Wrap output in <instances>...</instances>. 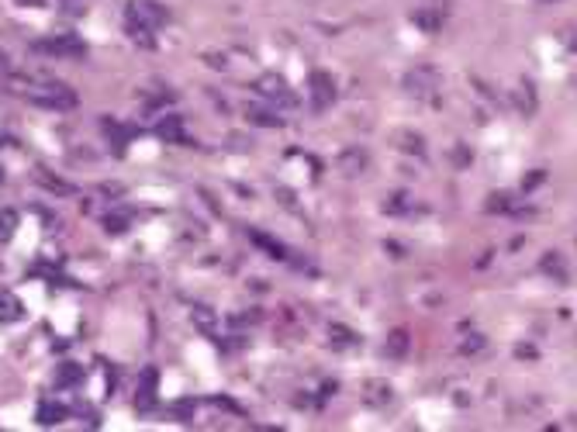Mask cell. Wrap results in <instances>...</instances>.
I'll list each match as a JSON object with an SVG mask.
<instances>
[{"label": "cell", "instance_id": "obj_1", "mask_svg": "<svg viewBox=\"0 0 577 432\" xmlns=\"http://www.w3.org/2000/svg\"><path fill=\"white\" fill-rule=\"evenodd\" d=\"M166 21V11L159 4H145V0H132L125 8V32L135 45L152 49L156 45V28Z\"/></svg>", "mask_w": 577, "mask_h": 432}, {"label": "cell", "instance_id": "obj_2", "mask_svg": "<svg viewBox=\"0 0 577 432\" xmlns=\"http://www.w3.org/2000/svg\"><path fill=\"white\" fill-rule=\"evenodd\" d=\"M32 104L39 107H52V111H70L77 104V94L63 83H32V87H18Z\"/></svg>", "mask_w": 577, "mask_h": 432}, {"label": "cell", "instance_id": "obj_3", "mask_svg": "<svg viewBox=\"0 0 577 432\" xmlns=\"http://www.w3.org/2000/svg\"><path fill=\"white\" fill-rule=\"evenodd\" d=\"M35 49L39 52H52V56H83L87 52V45L77 39V35H56V39H42V42H35Z\"/></svg>", "mask_w": 577, "mask_h": 432}, {"label": "cell", "instance_id": "obj_4", "mask_svg": "<svg viewBox=\"0 0 577 432\" xmlns=\"http://www.w3.org/2000/svg\"><path fill=\"white\" fill-rule=\"evenodd\" d=\"M332 101H336V83H332V76H329V73H312V104H315V111L332 107Z\"/></svg>", "mask_w": 577, "mask_h": 432}, {"label": "cell", "instance_id": "obj_5", "mask_svg": "<svg viewBox=\"0 0 577 432\" xmlns=\"http://www.w3.org/2000/svg\"><path fill=\"white\" fill-rule=\"evenodd\" d=\"M256 90H259L263 97H270V101H280V104H291V107H294V94L283 87V80H280L276 73H263V76L256 80Z\"/></svg>", "mask_w": 577, "mask_h": 432}, {"label": "cell", "instance_id": "obj_6", "mask_svg": "<svg viewBox=\"0 0 577 432\" xmlns=\"http://www.w3.org/2000/svg\"><path fill=\"white\" fill-rule=\"evenodd\" d=\"M405 90L415 94V97H429V94L436 90V73H432V70H415V73H408V76H405Z\"/></svg>", "mask_w": 577, "mask_h": 432}, {"label": "cell", "instance_id": "obj_7", "mask_svg": "<svg viewBox=\"0 0 577 432\" xmlns=\"http://www.w3.org/2000/svg\"><path fill=\"white\" fill-rule=\"evenodd\" d=\"M156 380H159V373H156V370H142L139 394H135V408H139V411H149V408L156 404Z\"/></svg>", "mask_w": 577, "mask_h": 432}, {"label": "cell", "instance_id": "obj_8", "mask_svg": "<svg viewBox=\"0 0 577 432\" xmlns=\"http://www.w3.org/2000/svg\"><path fill=\"white\" fill-rule=\"evenodd\" d=\"M66 415H70V411H66V404H63V401L45 398V401L39 404V425H59Z\"/></svg>", "mask_w": 577, "mask_h": 432}, {"label": "cell", "instance_id": "obj_9", "mask_svg": "<svg viewBox=\"0 0 577 432\" xmlns=\"http://www.w3.org/2000/svg\"><path fill=\"white\" fill-rule=\"evenodd\" d=\"M180 132H183L180 114H166V118L156 121V135H159L163 142H180Z\"/></svg>", "mask_w": 577, "mask_h": 432}, {"label": "cell", "instance_id": "obj_10", "mask_svg": "<svg viewBox=\"0 0 577 432\" xmlns=\"http://www.w3.org/2000/svg\"><path fill=\"white\" fill-rule=\"evenodd\" d=\"M21 315H25L21 301H18L14 294H8V291H0V318H4V322H14V318H21Z\"/></svg>", "mask_w": 577, "mask_h": 432}, {"label": "cell", "instance_id": "obj_11", "mask_svg": "<svg viewBox=\"0 0 577 432\" xmlns=\"http://www.w3.org/2000/svg\"><path fill=\"white\" fill-rule=\"evenodd\" d=\"M18 229V211L14 207H0V243H11Z\"/></svg>", "mask_w": 577, "mask_h": 432}, {"label": "cell", "instance_id": "obj_12", "mask_svg": "<svg viewBox=\"0 0 577 432\" xmlns=\"http://www.w3.org/2000/svg\"><path fill=\"white\" fill-rule=\"evenodd\" d=\"M35 180H39L42 187H49L52 194H73V187H70V183H63L59 176H52V169H45V166H39V169H35Z\"/></svg>", "mask_w": 577, "mask_h": 432}, {"label": "cell", "instance_id": "obj_13", "mask_svg": "<svg viewBox=\"0 0 577 432\" xmlns=\"http://www.w3.org/2000/svg\"><path fill=\"white\" fill-rule=\"evenodd\" d=\"M245 114H249L252 125H266V128H280V125H283V118H276L273 111H266V107H259V104H252Z\"/></svg>", "mask_w": 577, "mask_h": 432}, {"label": "cell", "instance_id": "obj_14", "mask_svg": "<svg viewBox=\"0 0 577 432\" xmlns=\"http://www.w3.org/2000/svg\"><path fill=\"white\" fill-rule=\"evenodd\" d=\"M539 270L549 274V277H556V280H567V267L560 263V253H546V256L539 260Z\"/></svg>", "mask_w": 577, "mask_h": 432}, {"label": "cell", "instance_id": "obj_15", "mask_svg": "<svg viewBox=\"0 0 577 432\" xmlns=\"http://www.w3.org/2000/svg\"><path fill=\"white\" fill-rule=\"evenodd\" d=\"M387 353H391V356H405V353H408V332H405V329H394V332L387 336Z\"/></svg>", "mask_w": 577, "mask_h": 432}, {"label": "cell", "instance_id": "obj_16", "mask_svg": "<svg viewBox=\"0 0 577 432\" xmlns=\"http://www.w3.org/2000/svg\"><path fill=\"white\" fill-rule=\"evenodd\" d=\"M363 152H343L339 156V166H343V173H350V176H356L360 169H363Z\"/></svg>", "mask_w": 577, "mask_h": 432}, {"label": "cell", "instance_id": "obj_17", "mask_svg": "<svg viewBox=\"0 0 577 432\" xmlns=\"http://www.w3.org/2000/svg\"><path fill=\"white\" fill-rule=\"evenodd\" d=\"M59 384H80L83 380V370L77 363H59V373H56Z\"/></svg>", "mask_w": 577, "mask_h": 432}, {"label": "cell", "instance_id": "obj_18", "mask_svg": "<svg viewBox=\"0 0 577 432\" xmlns=\"http://www.w3.org/2000/svg\"><path fill=\"white\" fill-rule=\"evenodd\" d=\"M398 142H401V149H408V152H415V156H422V152H425V149H422V138H418L415 132H401V138H398Z\"/></svg>", "mask_w": 577, "mask_h": 432}, {"label": "cell", "instance_id": "obj_19", "mask_svg": "<svg viewBox=\"0 0 577 432\" xmlns=\"http://www.w3.org/2000/svg\"><path fill=\"white\" fill-rule=\"evenodd\" d=\"M487 346V339L480 336V332H470L463 342H460V353H477V349H484Z\"/></svg>", "mask_w": 577, "mask_h": 432}, {"label": "cell", "instance_id": "obj_20", "mask_svg": "<svg viewBox=\"0 0 577 432\" xmlns=\"http://www.w3.org/2000/svg\"><path fill=\"white\" fill-rule=\"evenodd\" d=\"M104 225H108V232H125L128 229V214H108V218H104Z\"/></svg>", "mask_w": 577, "mask_h": 432}, {"label": "cell", "instance_id": "obj_21", "mask_svg": "<svg viewBox=\"0 0 577 432\" xmlns=\"http://www.w3.org/2000/svg\"><path fill=\"white\" fill-rule=\"evenodd\" d=\"M515 207V200L508 197V194H494L491 200H487V211H512Z\"/></svg>", "mask_w": 577, "mask_h": 432}, {"label": "cell", "instance_id": "obj_22", "mask_svg": "<svg viewBox=\"0 0 577 432\" xmlns=\"http://www.w3.org/2000/svg\"><path fill=\"white\" fill-rule=\"evenodd\" d=\"M332 336H336V346H356V336L343 325H332Z\"/></svg>", "mask_w": 577, "mask_h": 432}, {"label": "cell", "instance_id": "obj_23", "mask_svg": "<svg viewBox=\"0 0 577 432\" xmlns=\"http://www.w3.org/2000/svg\"><path fill=\"white\" fill-rule=\"evenodd\" d=\"M194 322H197L201 329H211V325H214V315L204 311V308H197V311H194Z\"/></svg>", "mask_w": 577, "mask_h": 432}, {"label": "cell", "instance_id": "obj_24", "mask_svg": "<svg viewBox=\"0 0 577 432\" xmlns=\"http://www.w3.org/2000/svg\"><path fill=\"white\" fill-rule=\"evenodd\" d=\"M543 176H546V173H543V169H536V173H529V176H525V183H522V187H525V190H532L536 183H543Z\"/></svg>", "mask_w": 577, "mask_h": 432}, {"label": "cell", "instance_id": "obj_25", "mask_svg": "<svg viewBox=\"0 0 577 432\" xmlns=\"http://www.w3.org/2000/svg\"><path fill=\"white\" fill-rule=\"evenodd\" d=\"M14 4H21V8H45L49 0H14Z\"/></svg>", "mask_w": 577, "mask_h": 432}, {"label": "cell", "instance_id": "obj_26", "mask_svg": "<svg viewBox=\"0 0 577 432\" xmlns=\"http://www.w3.org/2000/svg\"><path fill=\"white\" fill-rule=\"evenodd\" d=\"M467 159H470V156H467V149H460V152H453V163H460V166H467Z\"/></svg>", "mask_w": 577, "mask_h": 432}, {"label": "cell", "instance_id": "obj_27", "mask_svg": "<svg viewBox=\"0 0 577 432\" xmlns=\"http://www.w3.org/2000/svg\"><path fill=\"white\" fill-rule=\"evenodd\" d=\"M567 45L577 52V28H574V32H567Z\"/></svg>", "mask_w": 577, "mask_h": 432}, {"label": "cell", "instance_id": "obj_28", "mask_svg": "<svg viewBox=\"0 0 577 432\" xmlns=\"http://www.w3.org/2000/svg\"><path fill=\"white\" fill-rule=\"evenodd\" d=\"M0 70H8V63H4V56H0Z\"/></svg>", "mask_w": 577, "mask_h": 432}, {"label": "cell", "instance_id": "obj_29", "mask_svg": "<svg viewBox=\"0 0 577 432\" xmlns=\"http://www.w3.org/2000/svg\"><path fill=\"white\" fill-rule=\"evenodd\" d=\"M0 180H4V173H0Z\"/></svg>", "mask_w": 577, "mask_h": 432}]
</instances>
